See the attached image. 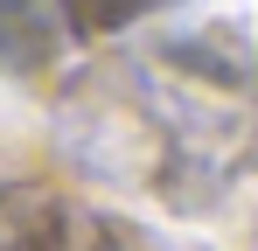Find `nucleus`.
<instances>
[{"label":"nucleus","instance_id":"1","mask_svg":"<svg viewBox=\"0 0 258 251\" xmlns=\"http://www.w3.org/2000/svg\"><path fill=\"white\" fill-rule=\"evenodd\" d=\"M70 28V0H0V70H35Z\"/></svg>","mask_w":258,"mask_h":251}]
</instances>
